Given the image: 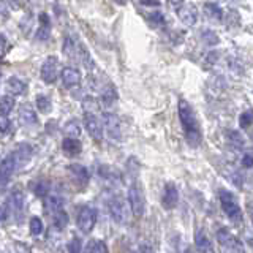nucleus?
<instances>
[{
    "label": "nucleus",
    "mask_w": 253,
    "mask_h": 253,
    "mask_svg": "<svg viewBox=\"0 0 253 253\" xmlns=\"http://www.w3.org/2000/svg\"><path fill=\"white\" fill-rule=\"evenodd\" d=\"M177 114H179V121L182 125V130H184L187 144L190 147H198L203 142V131L198 119L195 116L193 108L190 106V103L185 100L179 101L177 106Z\"/></svg>",
    "instance_id": "obj_1"
},
{
    "label": "nucleus",
    "mask_w": 253,
    "mask_h": 253,
    "mask_svg": "<svg viewBox=\"0 0 253 253\" xmlns=\"http://www.w3.org/2000/svg\"><path fill=\"white\" fill-rule=\"evenodd\" d=\"M220 204L221 209H223L225 215L233 221V223H242V211L241 206L237 204L236 198L231 192H226V190H220Z\"/></svg>",
    "instance_id": "obj_2"
},
{
    "label": "nucleus",
    "mask_w": 253,
    "mask_h": 253,
    "mask_svg": "<svg viewBox=\"0 0 253 253\" xmlns=\"http://www.w3.org/2000/svg\"><path fill=\"white\" fill-rule=\"evenodd\" d=\"M128 204H130V209H131V213L134 217H142L146 212V196H144V192H142V187L141 184H131L130 188H128Z\"/></svg>",
    "instance_id": "obj_3"
},
{
    "label": "nucleus",
    "mask_w": 253,
    "mask_h": 253,
    "mask_svg": "<svg viewBox=\"0 0 253 253\" xmlns=\"http://www.w3.org/2000/svg\"><path fill=\"white\" fill-rule=\"evenodd\" d=\"M108 211H109V215H111V218H113V221H116V223H119V225H124L125 221L128 220L126 203L121 196L111 198L109 203H108Z\"/></svg>",
    "instance_id": "obj_4"
},
{
    "label": "nucleus",
    "mask_w": 253,
    "mask_h": 253,
    "mask_svg": "<svg viewBox=\"0 0 253 253\" xmlns=\"http://www.w3.org/2000/svg\"><path fill=\"white\" fill-rule=\"evenodd\" d=\"M97 217L98 213L92 206H83L78 212V226L83 233H90L95 223H97Z\"/></svg>",
    "instance_id": "obj_5"
},
{
    "label": "nucleus",
    "mask_w": 253,
    "mask_h": 253,
    "mask_svg": "<svg viewBox=\"0 0 253 253\" xmlns=\"http://www.w3.org/2000/svg\"><path fill=\"white\" fill-rule=\"evenodd\" d=\"M217 241L225 250H234V252H244V245L237 236H234L228 228H220L217 231Z\"/></svg>",
    "instance_id": "obj_6"
},
{
    "label": "nucleus",
    "mask_w": 253,
    "mask_h": 253,
    "mask_svg": "<svg viewBox=\"0 0 253 253\" xmlns=\"http://www.w3.org/2000/svg\"><path fill=\"white\" fill-rule=\"evenodd\" d=\"M101 122H103V126H105L106 133L109 134L111 139H116L119 141L122 138V130H121V121H119V117L113 113H101Z\"/></svg>",
    "instance_id": "obj_7"
},
{
    "label": "nucleus",
    "mask_w": 253,
    "mask_h": 253,
    "mask_svg": "<svg viewBox=\"0 0 253 253\" xmlns=\"http://www.w3.org/2000/svg\"><path fill=\"white\" fill-rule=\"evenodd\" d=\"M84 128L89 133V136L97 142L103 139V130H105V126H103V122H100L90 111H85L84 113Z\"/></svg>",
    "instance_id": "obj_8"
},
{
    "label": "nucleus",
    "mask_w": 253,
    "mask_h": 253,
    "mask_svg": "<svg viewBox=\"0 0 253 253\" xmlns=\"http://www.w3.org/2000/svg\"><path fill=\"white\" fill-rule=\"evenodd\" d=\"M59 78V60L57 57H47L42 65V79L46 84H54Z\"/></svg>",
    "instance_id": "obj_9"
},
{
    "label": "nucleus",
    "mask_w": 253,
    "mask_h": 253,
    "mask_svg": "<svg viewBox=\"0 0 253 253\" xmlns=\"http://www.w3.org/2000/svg\"><path fill=\"white\" fill-rule=\"evenodd\" d=\"M16 166H18V163H16L13 154L6 155L2 160V163H0V187H2V190H5L6 185L10 184Z\"/></svg>",
    "instance_id": "obj_10"
},
{
    "label": "nucleus",
    "mask_w": 253,
    "mask_h": 253,
    "mask_svg": "<svg viewBox=\"0 0 253 253\" xmlns=\"http://www.w3.org/2000/svg\"><path fill=\"white\" fill-rule=\"evenodd\" d=\"M67 171L70 174V177L73 179V182L79 188H85L87 185H89L90 176H89V171H87L85 166L73 163V165H68Z\"/></svg>",
    "instance_id": "obj_11"
},
{
    "label": "nucleus",
    "mask_w": 253,
    "mask_h": 253,
    "mask_svg": "<svg viewBox=\"0 0 253 253\" xmlns=\"http://www.w3.org/2000/svg\"><path fill=\"white\" fill-rule=\"evenodd\" d=\"M179 203V190L177 187L172 184V182H168L163 188V195H162V206L166 211H172Z\"/></svg>",
    "instance_id": "obj_12"
},
{
    "label": "nucleus",
    "mask_w": 253,
    "mask_h": 253,
    "mask_svg": "<svg viewBox=\"0 0 253 253\" xmlns=\"http://www.w3.org/2000/svg\"><path fill=\"white\" fill-rule=\"evenodd\" d=\"M177 16L185 26L192 27L198 21V8L195 6V3H184L177 8Z\"/></svg>",
    "instance_id": "obj_13"
},
{
    "label": "nucleus",
    "mask_w": 253,
    "mask_h": 253,
    "mask_svg": "<svg viewBox=\"0 0 253 253\" xmlns=\"http://www.w3.org/2000/svg\"><path fill=\"white\" fill-rule=\"evenodd\" d=\"M60 79H62V84L70 89V87H75L81 83V71L73 67H65L60 73Z\"/></svg>",
    "instance_id": "obj_14"
},
{
    "label": "nucleus",
    "mask_w": 253,
    "mask_h": 253,
    "mask_svg": "<svg viewBox=\"0 0 253 253\" xmlns=\"http://www.w3.org/2000/svg\"><path fill=\"white\" fill-rule=\"evenodd\" d=\"M62 150L67 157H76L81 154L83 144L76 136H67L62 141Z\"/></svg>",
    "instance_id": "obj_15"
},
{
    "label": "nucleus",
    "mask_w": 253,
    "mask_h": 253,
    "mask_svg": "<svg viewBox=\"0 0 253 253\" xmlns=\"http://www.w3.org/2000/svg\"><path fill=\"white\" fill-rule=\"evenodd\" d=\"M49 215H51V220H52V226L55 229H59V231L65 229L68 226V223H70V217H68L67 211L63 209V208L49 212Z\"/></svg>",
    "instance_id": "obj_16"
},
{
    "label": "nucleus",
    "mask_w": 253,
    "mask_h": 253,
    "mask_svg": "<svg viewBox=\"0 0 253 253\" xmlns=\"http://www.w3.org/2000/svg\"><path fill=\"white\" fill-rule=\"evenodd\" d=\"M11 154H13V157H14L16 163H18V166H22V165L29 163L30 157H32V147H30L29 144H26V142H24V144H19L18 147H16Z\"/></svg>",
    "instance_id": "obj_17"
},
{
    "label": "nucleus",
    "mask_w": 253,
    "mask_h": 253,
    "mask_svg": "<svg viewBox=\"0 0 253 253\" xmlns=\"http://www.w3.org/2000/svg\"><path fill=\"white\" fill-rule=\"evenodd\" d=\"M195 244H196L198 250H201V252H213L212 242L209 239L208 233L204 231V228L196 229V233H195Z\"/></svg>",
    "instance_id": "obj_18"
},
{
    "label": "nucleus",
    "mask_w": 253,
    "mask_h": 253,
    "mask_svg": "<svg viewBox=\"0 0 253 253\" xmlns=\"http://www.w3.org/2000/svg\"><path fill=\"white\" fill-rule=\"evenodd\" d=\"M8 201L11 204L13 213H16V215H22L24 208H26V198H24V193L19 192V190H16V192H13L10 195Z\"/></svg>",
    "instance_id": "obj_19"
},
{
    "label": "nucleus",
    "mask_w": 253,
    "mask_h": 253,
    "mask_svg": "<svg viewBox=\"0 0 253 253\" xmlns=\"http://www.w3.org/2000/svg\"><path fill=\"white\" fill-rule=\"evenodd\" d=\"M19 119L22 124L26 125H32L38 122V116L35 113V109L32 108L30 105H21L19 108Z\"/></svg>",
    "instance_id": "obj_20"
},
{
    "label": "nucleus",
    "mask_w": 253,
    "mask_h": 253,
    "mask_svg": "<svg viewBox=\"0 0 253 253\" xmlns=\"http://www.w3.org/2000/svg\"><path fill=\"white\" fill-rule=\"evenodd\" d=\"M204 11H206V14H208V18H211L212 21L223 19V10H221V6L215 2H206Z\"/></svg>",
    "instance_id": "obj_21"
},
{
    "label": "nucleus",
    "mask_w": 253,
    "mask_h": 253,
    "mask_svg": "<svg viewBox=\"0 0 253 253\" xmlns=\"http://www.w3.org/2000/svg\"><path fill=\"white\" fill-rule=\"evenodd\" d=\"M6 85H8V89H10V92L13 95H24L27 92V84L24 81H21L19 78H13L11 76L6 81Z\"/></svg>",
    "instance_id": "obj_22"
},
{
    "label": "nucleus",
    "mask_w": 253,
    "mask_h": 253,
    "mask_svg": "<svg viewBox=\"0 0 253 253\" xmlns=\"http://www.w3.org/2000/svg\"><path fill=\"white\" fill-rule=\"evenodd\" d=\"M225 136H226L229 144H231L234 149H244L245 147V138L241 134V131H237V130H228L225 133Z\"/></svg>",
    "instance_id": "obj_23"
},
{
    "label": "nucleus",
    "mask_w": 253,
    "mask_h": 253,
    "mask_svg": "<svg viewBox=\"0 0 253 253\" xmlns=\"http://www.w3.org/2000/svg\"><path fill=\"white\" fill-rule=\"evenodd\" d=\"M14 97L13 95H3L2 98H0V116L2 117H8L10 113L13 111V106H14Z\"/></svg>",
    "instance_id": "obj_24"
},
{
    "label": "nucleus",
    "mask_w": 253,
    "mask_h": 253,
    "mask_svg": "<svg viewBox=\"0 0 253 253\" xmlns=\"http://www.w3.org/2000/svg\"><path fill=\"white\" fill-rule=\"evenodd\" d=\"M51 192V184H49V180H46V179H40L37 180V184L34 187V193L38 196V198H46L47 195H49Z\"/></svg>",
    "instance_id": "obj_25"
},
{
    "label": "nucleus",
    "mask_w": 253,
    "mask_h": 253,
    "mask_svg": "<svg viewBox=\"0 0 253 253\" xmlns=\"http://www.w3.org/2000/svg\"><path fill=\"white\" fill-rule=\"evenodd\" d=\"M117 98V92H116V87L113 84H109L105 90H103L101 93V98L100 101H103V105H106V106H111L114 103V100Z\"/></svg>",
    "instance_id": "obj_26"
},
{
    "label": "nucleus",
    "mask_w": 253,
    "mask_h": 253,
    "mask_svg": "<svg viewBox=\"0 0 253 253\" xmlns=\"http://www.w3.org/2000/svg\"><path fill=\"white\" fill-rule=\"evenodd\" d=\"M29 228H30V234L32 236H42L43 231H44V223L43 220L40 217H32L30 218V223H29Z\"/></svg>",
    "instance_id": "obj_27"
},
{
    "label": "nucleus",
    "mask_w": 253,
    "mask_h": 253,
    "mask_svg": "<svg viewBox=\"0 0 253 253\" xmlns=\"http://www.w3.org/2000/svg\"><path fill=\"white\" fill-rule=\"evenodd\" d=\"M35 105H37V109L40 111V113H49L51 108H52V103H51L49 97H46V95H37Z\"/></svg>",
    "instance_id": "obj_28"
},
{
    "label": "nucleus",
    "mask_w": 253,
    "mask_h": 253,
    "mask_svg": "<svg viewBox=\"0 0 253 253\" xmlns=\"http://www.w3.org/2000/svg\"><path fill=\"white\" fill-rule=\"evenodd\" d=\"M239 126L241 128H250L253 126V109H247L239 116Z\"/></svg>",
    "instance_id": "obj_29"
},
{
    "label": "nucleus",
    "mask_w": 253,
    "mask_h": 253,
    "mask_svg": "<svg viewBox=\"0 0 253 253\" xmlns=\"http://www.w3.org/2000/svg\"><path fill=\"white\" fill-rule=\"evenodd\" d=\"M85 252H108V247L106 244L103 241H98V239H92L87 242V245L84 247Z\"/></svg>",
    "instance_id": "obj_30"
},
{
    "label": "nucleus",
    "mask_w": 253,
    "mask_h": 253,
    "mask_svg": "<svg viewBox=\"0 0 253 253\" xmlns=\"http://www.w3.org/2000/svg\"><path fill=\"white\" fill-rule=\"evenodd\" d=\"M35 38L38 42H47V40L51 38V26H43V24H40V27L35 34Z\"/></svg>",
    "instance_id": "obj_31"
},
{
    "label": "nucleus",
    "mask_w": 253,
    "mask_h": 253,
    "mask_svg": "<svg viewBox=\"0 0 253 253\" xmlns=\"http://www.w3.org/2000/svg\"><path fill=\"white\" fill-rule=\"evenodd\" d=\"M201 40H203V43L209 44V46H213V44H217L220 42L218 35L215 34V32H212V30H204L201 34Z\"/></svg>",
    "instance_id": "obj_32"
},
{
    "label": "nucleus",
    "mask_w": 253,
    "mask_h": 253,
    "mask_svg": "<svg viewBox=\"0 0 253 253\" xmlns=\"http://www.w3.org/2000/svg\"><path fill=\"white\" fill-rule=\"evenodd\" d=\"M147 19H149L150 24H154V26H165V24H166L165 14L160 13V11H152V13H149Z\"/></svg>",
    "instance_id": "obj_33"
},
{
    "label": "nucleus",
    "mask_w": 253,
    "mask_h": 253,
    "mask_svg": "<svg viewBox=\"0 0 253 253\" xmlns=\"http://www.w3.org/2000/svg\"><path fill=\"white\" fill-rule=\"evenodd\" d=\"M65 133L68 134V136H79L81 134V128H79V124L76 122V121H70V122H67V125H65Z\"/></svg>",
    "instance_id": "obj_34"
},
{
    "label": "nucleus",
    "mask_w": 253,
    "mask_h": 253,
    "mask_svg": "<svg viewBox=\"0 0 253 253\" xmlns=\"http://www.w3.org/2000/svg\"><path fill=\"white\" fill-rule=\"evenodd\" d=\"M68 250L70 252H81V250H84L81 247V239H79V237L71 239V242H68Z\"/></svg>",
    "instance_id": "obj_35"
},
{
    "label": "nucleus",
    "mask_w": 253,
    "mask_h": 253,
    "mask_svg": "<svg viewBox=\"0 0 253 253\" xmlns=\"http://www.w3.org/2000/svg\"><path fill=\"white\" fill-rule=\"evenodd\" d=\"M38 22L43 26H51V18L47 16V13H40L38 14Z\"/></svg>",
    "instance_id": "obj_36"
},
{
    "label": "nucleus",
    "mask_w": 253,
    "mask_h": 253,
    "mask_svg": "<svg viewBox=\"0 0 253 253\" xmlns=\"http://www.w3.org/2000/svg\"><path fill=\"white\" fill-rule=\"evenodd\" d=\"M242 166H245V168H253V157L250 154H245L242 157Z\"/></svg>",
    "instance_id": "obj_37"
},
{
    "label": "nucleus",
    "mask_w": 253,
    "mask_h": 253,
    "mask_svg": "<svg viewBox=\"0 0 253 253\" xmlns=\"http://www.w3.org/2000/svg\"><path fill=\"white\" fill-rule=\"evenodd\" d=\"M141 5H146V6H160V0H139Z\"/></svg>",
    "instance_id": "obj_38"
},
{
    "label": "nucleus",
    "mask_w": 253,
    "mask_h": 253,
    "mask_svg": "<svg viewBox=\"0 0 253 253\" xmlns=\"http://www.w3.org/2000/svg\"><path fill=\"white\" fill-rule=\"evenodd\" d=\"M6 3L10 5L11 10H18V8L21 6V5H19V0H6Z\"/></svg>",
    "instance_id": "obj_39"
},
{
    "label": "nucleus",
    "mask_w": 253,
    "mask_h": 253,
    "mask_svg": "<svg viewBox=\"0 0 253 253\" xmlns=\"http://www.w3.org/2000/svg\"><path fill=\"white\" fill-rule=\"evenodd\" d=\"M0 42H2V55L6 54V35L2 34V37H0Z\"/></svg>",
    "instance_id": "obj_40"
},
{
    "label": "nucleus",
    "mask_w": 253,
    "mask_h": 253,
    "mask_svg": "<svg viewBox=\"0 0 253 253\" xmlns=\"http://www.w3.org/2000/svg\"><path fill=\"white\" fill-rule=\"evenodd\" d=\"M247 211H249V215H250L252 225H253V200H250V201L247 203Z\"/></svg>",
    "instance_id": "obj_41"
},
{
    "label": "nucleus",
    "mask_w": 253,
    "mask_h": 253,
    "mask_svg": "<svg viewBox=\"0 0 253 253\" xmlns=\"http://www.w3.org/2000/svg\"><path fill=\"white\" fill-rule=\"evenodd\" d=\"M168 2L172 5V6H176V8H179L180 5H184V2L185 0H168Z\"/></svg>",
    "instance_id": "obj_42"
}]
</instances>
